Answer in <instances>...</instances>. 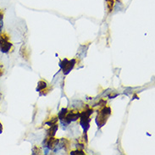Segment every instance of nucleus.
<instances>
[{
  "label": "nucleus",
  "mask_w": 155,
  "mask_h": 155,
  "mask_svg": "<svg viewBox=\"0 0 155 155\" xmlns=\"http://www.w3.org/2000/svg\"><path fill=\"white\" fill-rule=\"evenodd\" d=\"M80 118V113H74V112H70L66 114L65 118H64V120L66 121V123L69 124L70 123L71 121H75L77 120L78 119Z\"/></svg>",
  "instance_id": "obj_4"
},
{
  "label": "nucleus",
  "mask_w": 155,
  "mask_h": 155,
  "mask_svg": "<svg viewBox=\"0 0 155 155\" xmlns=\"http://www.w3.org/2000/svg\"><path fill=\"white\" fill-rule=\"evenodd\" d=\"M54 120H50V121H48L46 124L49 125V126H52V125H54L56 124V122L58 121V118H54Z\"/></svg>",
  "instance_id": "obj_10"
},
{
  "label": "nucleus",
  "mask_w": 155,
  "mask_h": 155,
  "mask_svg": "<svg viewBox=\"0 0 155 155\" xmlns=\"http://www.w3.org/2000/svg\"><path fill=\"white\" fill-rule=\"evenodd\" d=\"M59 142V139H56V138H54L53 137H50V139H49L48 141V143H47V146L49 149H53L54 147L58 146V143Z\"/></svg>",
  "instance_id": "obj_5"
},
{
  "label": "nucleus",
  "mask_w": 155,
  "mask_h": 155,
  "mask_svg": "<svg viewBox=\"0 0 155 155\" xmlns=\"http://www.w3.org/2000/svg\"><path fill=\"white\" fill-rule=\"evenodd\" d=\"M12 48V43L9 42V37L5 34H0V51L8 53Z\"/></svg>",
  "instance_id": "obj_2"
},
{
  "label": "nucleus",
  "mask_w": 155,
  "mask_h": 155,
  "mask_svg": "<svg viewBox=\"0 0 155 155\" xmlns=\"http://www.w3.org/2000/svg\"><path fill=\"white\" fill-rule=\"evenodd\" d=\"M3 18H4V14L2 13H0V21L3 20Z\"/></svg>",
  "instance_id": "obj_13"
},
{
  "label": "nucleus",
  "mask_w": 155,
  "mask_h": 155,
  "mask_svg": "<svg viewBox=\"0 0 155 155\" xmlns=\"http://www.w3.org/2000/svg\"><path fill=\"white\" fill-rule=\"evenodd\" d=\"M111 114V109L109 107H105L101 111L99 112V114H98V117H97V124L99 126H103L106 123V120L109 115H110Z\"/></svg>",
  "instance_id": "obj_1"
},
{
  "label": "nucleus",
  "mask_w": 155,
  "mask_h": 155,
  "mask_svg": "<svg viewBox=\"0 0 155 155\" xmlns=\"http://www.w3.org/2000/svg\"><path fill=\"white\" fill-rule=\"evenodd\" d=\"M107 4H108V8L109 9V11H111L113 9V5H114V0H106Z\"/></svg>",
  "instance_id": "obj_9"
},
{
  "label": "nucleus",
  "mask_w": 155,
  "mask_h": 155,
  "mask_svg": "<svg viewBox=\"0 0 155 155\" xmlns=\"http://www.w3.org/2000/svg\"><path fill=\"white\" fill-rule=\"evenodd\" d=\"M2 131H3V125L0 123V133H2Z\"/></svg>",
  "instance_id": "obj_14"
},
{
  "label": "nucleus",
  "mask_w": 155,
  "mask_h": 155,
  "mask_svg": "<svg viewBox=\"0 0 155 155\" xmlns=\"http://www.w3.org/2000/svg\"><path fill=\"white\" fill-rule=\"evenodd\" d=\"M47 87V84H46V82L45 81H39L38 82V85H37V91H42V90H43L45 87Z\"/></svg>",
  "instance_id": "obj_8"
},
{
  "label": "nucleus",
  "mask_w": 155,
  "mask_h": 155,
  "mask_svg": "<svg viewBox=\"0 0 155 155\" xmlns=\"http://www.w3.org/2000/svg\"><path fill=\"white\" fill-rule=\"evenodd\" d=\"M68 114V110H67V109H61V111L59 113V119L63 121L64 118H65V116H66V114Z\"/></svg>",
  "instance_id": "obj_6"
},
{
  "label": "nucleus",
  "mask_w": 155,
  "mask_h": 155,
  "mask_svg": "<svg viewBox=\"0 0 155 155\" xmlns=\"http://www.w3.org/2000/svg\"><path fill=\"white\" fill-rule=\"evenodd\" d=\"M3 26H4V24H3V20H2V21H0V32L3 29Z\"/></svg>",
  "instance_id": "obj_12"
},
{
  "label": "nucleus",
  "mask_w": 155,
  "mask_h": 155,
  "mask_svg": "<svg viewBox=\"0 0 155 155\" xmlns=\"http://www.w3.org/2000/svg\"><path fill=\"white\" fill-rule=\"evenodd\" d=\"M75 64V59L68 60V59H64L62 62H60L59 65H60V67H61V68L63 69V70H64V74L67 75L72 69L74 68Z\"/></svg>",
  "instance_id": "obj_3"
},
{
  "label": "nucleus",
  "mask_w": 155,
  "mask_h": 155,
  "mask_svg": "<svg viewBox=\"0 0 155 155\" xmlns=\"http://www.w3.org/2000/svg\"><path fill=\"white\" fill-rule=\"evenodd\" d=\"M70 154L75 155V154H81V155H84L85 154L83 153V151H80V150H77V151H75V152H71L70 153Z\"/></svg>",
  "instance_id": "obj_11"
},
{
  "label": "nucleus",
  "mask_w": 155,
  "mask_h": 155,
  "mask_svg": "<svg viewBox=\"0 0 155 155\" xmlns=\"http://www.w3.org/2000/svg\"><path fill=\"white\" fill-rule=\"evenodd\" d=\"M57 130H58V125L55 124V125H52V126H51V128H50L49 132V134L50 137H54V136L55 135Z\"/></svg>",
  "instance_id": "obj_7"
}]
</instances>
